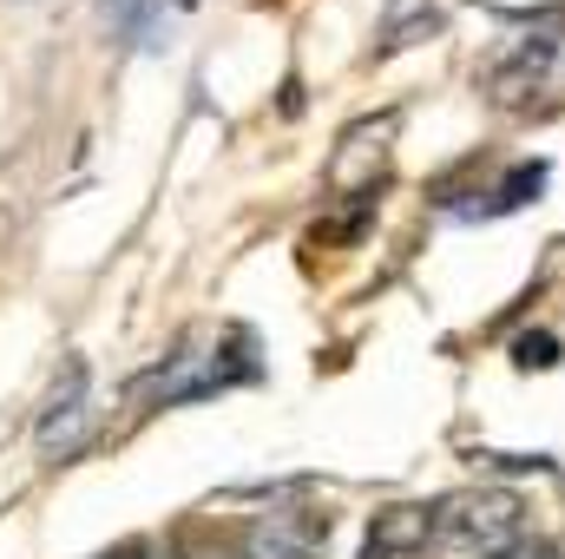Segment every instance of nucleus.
<instances>
[{"label": "nucleus", "instance_id": "1", "mask_svg": "<svg viewBox=\"0 0 565 559\" xmlns=\"http://www.w3.org/2000/svg\"><path fill=\"white\" fill-rule=\"evenodd\" d=\"M264 376L257 362V336L224 323V329H191L151 376L139 382L145 409H178V402H211L224 389H250Z\"/></svg>", "mask_w": 565, "mask_h": 559}, {"label": "nucleus", "instance_id": "8", "mask_svg": "<svg viewBox=\"0 0 565 559\" xmlns=\"http://www.w3.org/2000/svg\"><path fill=\"white\" fill-rule=\"evenodd\" d=\"M546 171H553L546 158H526V165H513V171L500 178V191H493V198H487V204H480L473 218H507V211H520V204H533V198L546 191Z\"/></svg>", "mask_w": 565, "mask_h": 559}, {"label": "nucleus", "instance_id": "3", "mask_svg": "<svg viewBox=\"0 0 565 559\" xmlns=\"http://www.w3.org/2000/svg\"><path fill=\"white\" fill-rule=\"evenodd\" d=\"M565 60V7H546V13H526V33L513 40V53L493 66V99L500 106H520L526 93H540L553 80V66Z\"/></svg>", "mask_w": 565, "mask_h": 559}, {"label": "nucleus", "instance_id": "4", "mask_svg": "<svg viewBox=\"0 0 565 559\" xmlns=\"http://www.w3.org/2000/svg\"><path fill=\"white\" fill-rule=\"evenodd\" d=\"M322 547H329V514H316V507L257 514L244 534V559H322Z\"/></svg>", "mask_w": 565, "mask_h": 559}, {"label": "nucleus", "instance_id": "6", "mask_svg": "<svg viewBox=\"0 0 565 559\" xmlns=\"http://www.w3.org/2000/svg\"><path fill=\"white\" fill-rule=\"evenodd\" d=\"M99 7L132 53H158V46H171V7H184V0H99Z\"/></svg>", "mask_w": 565, "mask_h": 559}, {"label": "nucleus", "instance_id": "12", "mask_svg": "<svg viewBox=\"0 0 565 559\" xmlns=\"http://www.w3.org/2000/svg\"><path fill=\"white\" fill-rule=\"evenodd\" d=\"M507 559H526V553H520V547H513V553H507Z\"/></svg>", "mask_w": 565, "mask_h": 559}, {"label": "nucleus", "instance_id": "11", "mask_svg": "<svg viewBox=\"0 0 565 559\" xmlns=\"http://www.w3.org/2000/svg\"><path fill=\"white\" fill-rule=\"evenodd\" d=\"M151 559H184V553H151Z\"/></svg>", "mask_w": 565, "mask_h": 559}, {"label": "nucleus", "instance_id": "7", "mask_svg": "<svg viewBox=\"0 0 565 559\" xmlns=\"http://www.w3.org/2000/svg\"><path fill=\"white\" fill-rule=\"evenodd\" d=\"M427 534H434V514H427V507H388V514H375V527H369V547H362V559L427 553Z\"/></svg>", "mask_w": 565, "mask_h": 559}, {"label": "nucleus", "instance_id": "9", "mask_svg": "<svg viewBox=\"0 0 565 559\" xmlns=\"http://www.w3.org/2000/svg\"><path fill=\"white\" fill-rule=\"evenodd\" d=\"M427 33H440V13H434L427 0H395V13H388V27H382V40H375V60L415 46V40H427Z\"/></svg>", "mask_w": 565, "mask_h": 559}, {"label": "nucleus", "instance_id": "10", "mask_svg": "<svg viewBox=\"0 0 565 559\" xmlns=\"http://www.w3.org/2000/svg\"><path fill=\"white\" fill-rule=\"evenodd\" d=\"M513 362L520 369H559V336H546V329L540 336H520L513 342Z\"/></svg>", "mask_w": 565, "mask_h": 559}, {"label": "nucleus", "instance_id": "5", "mask_svg": "<svg viewBox=\"0 0 565 559\" xmlns=\"http://www.w3.org/2000/svg\"><path fill=\"white\" fill-rule=\"evenodd\" d=\"M86 402H93V369H86V356H73V362L60 369V382L46 389V409L33 415V441H40V454H73V447H79Z\"/></svg>", "mask_w": 565, "mask_h": 559}, {"label": "nucleus", "instance_id": "2", "mask_svg": "<svg viewBox=\"0 0 565 559\" xmlns=\"http://www.w3.org/2000/svg\"><path fill=\"white\" fill-rule=\"evenodd\" d=\"M520 527H526L520 494H507V487L454 494V500H440V507H434L427 553H434V559H507L513 547H520Z\"/></svg>", "mask_w": 565, "mask_h": 559}, {"label": "nucleus", "instance_id": "13", "mask_svg": "<svg viewBox=\"0 0 565 559\" xmlns=\"http://www.w3.org/2000/svg\"><path fill=\"white\" fill-rule=\"evenodd\" d=\"M113 559H139V553H113Z\"/></svg>", "mask_w": 565, "mask_h": 559}]
</instances>
